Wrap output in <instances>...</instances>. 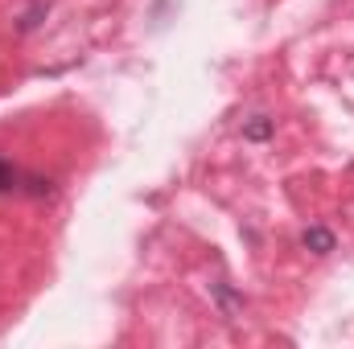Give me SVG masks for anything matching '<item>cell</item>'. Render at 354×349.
<instances>
[{"label": "cell", "instance_id": "6da1fadb", "mask_svg": "<svg viewBox=\"0 0 354 349\" xmlns=\"http://www.w3.org/2000/svg\"><path fill=\"white\" fill-rule=\"evenodd\" d=\"M301 247H305V251H313V255H330V251L338 247V239H334V230H330V226H309V230L301 235Z\"/></svg>", "mask_w": 354, "mask_h": 349}, {"label": "cell", "instance_id": "7a4b0ae2", "mask_svg": "<svg viewBox=\"0 0 354 349\" xmlns=\"http://www.w3.org/2000/svg\"><path fill=\"white\" fill-rule=\"evenodd\" d=\"M210 292H214V300H218L223 317H227V321H239V312H243V296H239V292H231L223 279H214V283H210Z\"/></svg>", "mask_w": 354, "mask_h": 349}, {"label": "cell", "instance_id": "3957f363", "mask_svg": "<svg viewBox=\"0 0 354 349\" xmlns=\"http://www.w3.org/2000/svg\"><path fill=\"white\" fill-rule=\"evenodd\" d=\"M272 132H276V119H268V115H252L243 123V140H256V144L272 140Z\"/></svg>", "mask_w": 354, "mask_h": 349}, {"label": "cell", "instance_id": "277c9868", "mask_svg": "<svg viewBox=\"0 0 354 349\" xmlns=\"http://www.w3.org/2000/svg\"><path fill=\"white\" fill-rule=\"evenodd\" d=\"M21 181H25V173H21L12 161H4V157H0V193H17V189H21Z\"/></svg>", "mask_w": 354, "mask_h": 349}, {"label": "cell", "instance_id": "5b68a950", "mask_svg": "<svg viewBox=\"0 0 354 349\" xmlns=\"http://www.w3.org/2000/svg\"><path fill=\"white\" fill-rule=\"evenodd\" d=\"M41 12H46V0H37V4H33L25 17H21V33H29V29L37 25V17H41Z\"/></svg>", "mask_w": 354, "mask_h": 349}]
</instances>
